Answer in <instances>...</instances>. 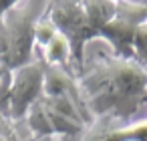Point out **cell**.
<instances>
[{
    "label": "cell",
    "instance_id": "obj_1",
    "mask_svg": "<svg viewBox=\"0 0 147 141\" xmlns=\"http://www.w3.org/2000/svg\"><path fill=\"white\" fill-rule=\"evenodd\" d=\"M81 95L95 119L127 123L147 103V71L135 59H123L111 49L85 55L75 73Z\"/></svg>",
    "mask_w": 147,
    "mask_h": 141
},
{
    "label": "cell",
    "instance_id": "obj_2",
    "mask_svg": "<svg viewBox=\"0 0 147 141\" xmlns=\"http://www.w3.org/2000/svg\"><path fill=\"white\" fill-rule=\"evenodd\" d=\"M47 6V2H0V61L10 71L36 57L34 26Z\"/></svg>",
    "mask_w": 147,
    "mask_h": 141
},
{
    "label": "cell",
    "instance_id": "obj_3",
    "mask_svg": "<svg viewBox=\"0 0 147 141\" xmlns=\"http://www.w3.org/2000/svg\"><path fill=\"white\" fill-rule=\"evenodd\" d=\"M45 69L47 65L34 57L30 63L12 69L2 83V105L0 115L8 117L10 121H20L26 117L30 107L42 97V83H45Z\"/></svg>",
    "mask_w": 147,
    "mask_h": 141
},
{
    "label": "cell",
    "instance_id": "obj_4",
    "mask_svg": "<svg viewBox=\"0 0 147 141\" xmlns=\"http://www.w3.org/2000/svg\"><path fill=\"white\" fill-rule=\"evenodd\" d=\"M47 14L57 26V30L71 43L73 59H75V73L85 59L87 45L93 43V34L89 28V20L85 14L83 2H51L47 6Z\"/></svg>",
    "mask_w": 147,
    "mask_h": 141
},
{
    "label": "cell",
    "instance_id": "obj_5",
    "mask_svg": "<svg viewBox=\"0 0 147 141\" xmlns=\"http://www.w3.org/2000/svg\"><path fill=\"white\" fill-rule=\"evenodd\" d=\"M145 20H147L145 2H117L115 14L101 32V40H105L115 55L123 59H133V38L137 28Z\"/></svg>",
    "mask_w": 147,
    "mask_h": 141
},
{
    "label": "cell",
    "instance_id": "obj_6",
    "mask_svg": "<svg viewBox=\"0 0 147 141\" xmlns=\"http://www.w3.org/2000/svg\"><path fill=\"white\" fill-rule=\"evenodd\" d=\"M83 6H85V14L89 20L93 40H97V38H101V32L107 26V22L111 20V16L115 14L117 2H83Z\"/></svg>",
    "mask_w": 147,
    "mask_h": 141
},
{
    "label": "cell",
    "instance_id": "obj_7",
    "mask_svg": "<svg viewBox=\"0 0 147 141\" xmlns=\"http://www.w3.org/2000/svg\"><path fill=\"white\" fill-rule=\"evenodd\" d=\"M133 59L139 65H147V20L137 28L133 38Z\"/></svg>",
    "mask_w": 147,
    "mask_h": 141
},
{
    "label": "cell",
    "instance_id": "obj_8",
    "mask_svg": "<svg viewBox=\"0 0 147 141\" xmlns=\"http://www.w3.org/2000/svg\"><path fill=\"white\" fill-rule=\"evenodd\" d=\"M0 141H22L20 133L14 127V121L0 115Z\"/></svg>",
    "mask_w": 147,
    "mask_h": 141
},
{
    "label": "cell",
    "instance_id": "obj_9",
    "mask_svg": "<svg viewBox=\"0 0 147 141\" xmlns=\"http://www.w3.org/2000/svg\"><path fill=\"white\" fill-rule=\"evenodd\" d=\"M8 73H10V69L2 63V61H0V87H2V83L6 81V77H8Z\"/></svg>",
    "mask_w": 147,
    "mask_h": 141
},
{
    "label": "cell",
    "instance_id": "obj_10",
    "mask_svg": "<svg viewBox=\"0 0 147 141\" xmlns=\"http://www.w3.org/2000/svg\"><path fill=\"white\" fill-rule=\"evenodd\" d=\"M145 71H147V65H145Z\"/></svg>",
    "mask_w": 147,
    "mask_h": 141
}]
</instances>
